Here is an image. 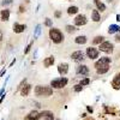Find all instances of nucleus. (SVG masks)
<instances>
[{"label":"nucleus","instance_id":"f257e3e1","mask_svg":"<svg viewBox=\"0 0 120 120\" xmlns=\"http://www.w3.org/2000/svg\"><path fill=\"white\" fill-rule=\"evenodd\" d=\"M49 38L53 41V43L59 45V43H61L64 41V35H63V33L60 31L59 29L52 26L51 29H49Z\"/></svg>","mask_w":120,"mask_h":120},{"label":"nucleus","instance_id":"f03ea898","mask_svg":"<svg viewBox=\"0 0 120 120\" xmlns=\"http://www.w3.org/2000/svg\"><path fill=\"white\" fill-rule=\"evenodd\" d=\"M53 94V88L52 86H46V85H37L35 88V95L40 97H48Z\"/></svg>","mask_w":120,"mask_h":120},{"label":"nucleus","instance_id":"7ed1b4c3","mask_svg":"<svg viewBox=\"0 0 120 120\" xmlns=\"http://www.w3.org/2000/svg\"><path fill=\"white\" fill-rule=\"evenodd\" d=\"M68 82V79L66 77H60V78H55L51 82V86L54 89H63L64 86H66Z\"/></svg>","mask_w":120,"mask_h":120},{"label":"nucleus","instance_id":"20e7f679","mask_svg":"<svg viewBox=\"0 0 120 120\" xmlns=\"http://www.w3.org/2000/svg\"><path fill=\"white\" fill-rule=\"evenodd\" d=\"M113 48H114L113 43H111L109 41H103L101 45H100L98 51H101L103 53H112L113 52Z\"/></svg>","mask_w":120,"mask_h":120},{"label":"nucleus","instance_id":"39448f33","mask_svg":"<svg viewBox=\"0 0 120 120\" xmlns=\"http://www.w3.org/2000/svg\"><path fill=\"white\" fill-rule=\"evenodd\" d=\"M86 56L90 59V60H95L96 58H98V49L95 48V47H88L86 48Z\"/></svg>","mask_w":120,"mask_h":120},{"label":"nucleus","instance_id":"423d86ee","mask_svg":"<svg viewBox=\"0 0 120 120\" xmlns=\"http://www.w3.org/2000/svg\"><path fill=\"white\" fill-rule=\"evenodd\" d=\"M111 58H108V56H102V58H100L95 63V67L98 68V67H102V66H107L111 64Z\"/></svg>","mask_w":120,"mask_h":120},{"label":"nucleus","instance_id":"0eeeda50","mask_svg":"<svg viewBox=\"0 0 120 120\" xmlns=\"http://www.w3.org/2000/svg\"><path fill=\"white\" fill-rule=\"evenodd\" d=\"M86 23H88V19H86L85 15H78L75 18V25L76 26H82V25H85Z\"/></svg>","mask_w":120,"mask_h":120},{"label":"nucleus","instance_id":"6e6552de","mask_svg":"<svg viewBox=\"0 0 120 120\" xmlns=\"http://www.w3.org/2000/svg\"><path fill=\"white\" fill-rule=\"evenodd\" d=\"M71 59L75 60V61H77V63L82 61V60L84 59V53H83V51H75V52L71 54Z\"/></svg>","mask_w":120,"mask_h":120},{"label":"nucleus","instance_id":"1a4fd4ad","mask_svg":"<svg viewBox=\"0 0 120 120\" xmlns=\"http://www.w3.org/2000/svg\"><path fill=\"white\" fill-rule=\"evenodd\" d=\"M77 75H82V76H88L89 75V67L86 65H79L76 68Z\"/></svg>","mask_w":120,"mask_h":120},{"label":"nucleus","instance_id":"9d476101","mask_svg":"<svg viewBox=\"0 0 120 120\" xmlns=\"http://www.w3.org/2000/svg\"><path fill=\"white\" fill-rule=\"evenodd\" d=\"M40 119H41V114H40L38 112H36V111L30 112V113L24 118V120H40Z\"/></svg>","mask_w":120,"mask_h":120},{"label":"nucleus","instance_id":"9b49d317","mask_svg":"<svg viewBox=\"0 0 120 120\" xmlns=\"http://www.w3.org/2000/svg\"><path fill=\"white\" fill-rule=\"evenodd\" d=\"M58 72L61 75V76L66 75V73L68 72V64H66V63L59 64V65H58Z\"/></svg>","mask_w":120,"mask_h":120},{"label":"nucleus","instance_id":"f8f14e48","mask_svg":"<svg viewBox=\"0 0 120 120\" xmlns=\"http://www.w3.org/2000/svg\"><path fill=\"white\" fill-rule=\"evenodd\" d=\"M25 29H26V25H25V24H19V23H15V24H13V31H15L16 34L23 33Z\"/></svg>","mask_w":120,"mask_h":120},{"label":"nucleus","instance_id":"ddd939ff","mask_svg":"<svg viewBox=\"0 0 120 120\" xmlns=\"http://www.w3.org/2000/svg\"><path fill=\"white\" fill-rule=\"evenodd\" d=\"M112 86L115 89V90H119L120 89V73H116L112 81Z\"/></svg>","mask_w":120,"mask_h":120},{"label":"nucleus","instance_id":"4468645a","mask_svg":"<svg viewBox=\"0 0 120 120\" xmlns=\"http://www.w3.org/2000/svg\"><path fill=\"white\" fill-rule=\"evenodd\" d=\"M40 114H41V118H43L45 120H53L54 119V114L52 112H49V111H43Z\"/></svg>","mask_w":120,"mask_h":120},{"label":"nucleus","instance_id":"2eb2a0df","mask_svg":"<svg viewBox=\"0 0 120 120\" xmlns=\"http://www.w3.org/2000/svg\"><path fill=\"white\" fill-rule=\"evenodd\" d=\"M91 19L93 22H96V23L101 21V15H100L98 10H93L91 11Z\"/></svg>","mask_w":120,"mask_h":120},{"label":"nucleus","instance_id":"dca6fc26","mask_svg":"<svg viewBox=\"0 0 120 120\" xmlns=\"http://www.w3.org/2000/svg\"><path fill=\"white\" fill-rule=\"evenodd\" d=\"M0 17H1V21L3 22H7L8 19H10V10H7V8L3 10V11L0 12Z\"/></svg>","mask_w":120,"mask_h":120},{"label":"nucleus","instance_id":"f3484780","mask_svg":"<svg viewBox=\"0 0 120 120\" xmlns=\"http://www.w3.org/2000/svg\"><path fill=\"white\" fill-rule=\"evenodd\" d=\"M86 41H88V38H86L85 35H79V36H77V37L75 38V42H76L77 45H85Z\"/></svg>","mask_w":120,"mask_h":120},{"label":"nucleus","instance_id":"a211bd4d","mask_svg":"<svg viewBox=\"0 0 120 120\" xmlns=\"http://www.w3.org/2000/svg\"><path fill=\"white\" fill-rule=\"evenodd\" d=\"M54 61H55L54 56L51 55V56H48V58H46V59L43 60V65H45V67H49V66H52V65L54 64Z\"/></svg>","mask_w":120,"mask_h":120},{"label":"nucleus","instance_id":"6ab92c4d","mask_svg":"<svg viewBox=\"0 0 120 120\" xmlns=\"http://www.w3.org/2000/svg\"><path fill=\"white\" fill-rule=\"evenodd\" d=\"M30 90H31V85H30V84H25V85L21 89V95H22V96H28L29 93H30Z\"/></svg>","mask_w":120,"mask_h":120},{"label":"nucleus","instance_id":"aec40b11","mask_svg":"<svg viewBox=\"0 0 120 120\" xmlns=\"http://www.w3.org/2000/svg\"><path fill=\"white\" fill-rule=\"evenodd\" d=\"M120 31V26L116 25V24H111L109 25V29H108V34H115V33H119Z\"/></svg>","mask_w":120,"mask_h":120},{"label":"nucleus","instance_id":"412c9836","mask_svg":"<svg viewBox=\"0 0 120 120\" xmlns=\"http://www.w3.org/2000/svg\"><path fill=\"white\" fill-rule=\"evenodd\" d=\"M94 3H95V5H96L98 11H101V12H105L106 11V5L103 3H101L100 0H94Z\"/></svg>","mask_w":120,"mask_h":120},{"label":"nucleus","instance_id":"4be33fe9","mask_svg":"<svg viewBox=\"0 0 120 120\" xmlns=\"http://www.w3.org/2000/svg\"><path fill=\"white\" fill-rule=\"evenodd\" d=\"M108 70H109V65H107V66H102V67H98V68H96V71H97L98 75H105V73L108 72Z\"/></svg>","mask_w":120,"mask_h":120},{"label":"nucleus","instance_id":"5701e85b","mask_svg":"<svg viewBox=\"0 0 120 120\" xmlns=\"http://www.w3.org/2000/svg\"><path fill=\"white\" fill-rule=\"evenodd\" d=\"M78 11H79V8L77 6H70L67 8V13L68 15H76V13H78Z\"/></svg>","mask_w":120,"mask_h":120},{"label":"nucleus","instance_id":"b1692460","mask_svg":"<svg viewBox=\"0 0 120 120\" xmlns=\"http://www.w3.org/2000/svg\"><path fill=\"white\" fill-rule=\"evenodd\" d=\"M103 41H105V37L103 36H96L93 40V45H101Z\"/></svg>","mask_w":120,"mask_h":120},{"label":"nucleus","instance_id":"393cba45","mask_svg":"<svg viewBox=\"0 0 120 120\" xmlns=\"http://www.w3.org/2000/svg\"><path fill=\"white\" fill-rule=\"evenodd\" d=\"M40 34H41V25H36V28H35V34H34V37L35 38H37L38 36H40Z\"/></svg>","mask_w":120,"mask_h":120},{"label":"nucleus","instance_id":"a878e982","mask_svg":"<svg viewBox=\"0 0 120 120\" xmlns=\"http://www.w3.org/2000/svg\"><path fill=\"white\" fill-rule=\"evenodd\" d=\"M76 30H78L75 25H66V31L67 33H75Z\"/></svg>","mask_w":120,"mask_h":120},{"label":"nucleus","instance_id":"bb28decb","mask_svg":"<svg viewBox=\"0 0 120 120\" xmlns=\"http://www.w3.org/2000/svg\"><path fill=\"white\" fill-rule=\"evenodd\" d=\"M45 25H46V26H49V28H52V26H53V22H52V19H51V18H46V21H45Z\"/></svg>","mask_w":120,"mask_h":120},{"label":"nucleus","instance_id":"cd10ccee","mask_svg":"<svg viewBox=\"0 0 120 120\" xmlns=\"http://www.w3.org/2000/svg\"><path fill=\"white\" fill-rule=\"evenodd\" d=\"M89 83H90V78H83L82 81H81V83H79V84H82V85L84 86V85H88Z\"/></svg>","mask_w":120,"mask_h":120},{"label":"nucleus","instance_id":"c85d7f7f","mask_svg":"<svg viewBox=\"0 0 120 120\" xmlns=\"http://www.w3.org/2000/svg\"><path fill=\"white\" fill-rule=\"evenodd\" d=\"M75 91L76 93H79V91H82V90H83V85L82 84H77V85H75Z\"/></svg>","mask_w":120,"mask_h":120},{"label":"nucleus","instance_id":"c756f323","mask_svg":"<svg viewBox=\"0 0 120 120\" xmlns=\"http://www.w3.org/2000/svg\"><path fill=\"white\" fill-rule=\"evenodd\" d=\"M31 46H33V41H31V42H30V43L28 45L26 49H25V51H24V54H28V53H29V51H30V48H31Z\"/></svg>","mask_w":120,"mask_h":120},{"label":"nucleus","instance_id":"7c9ffc66","mask_svg":"<svg viewBox=\"0 0 120 120\" xmlns=\"http://www.w3.org/2000/svg\"><path fill=\"white\" fill-rule=\"evenodd\" d=\"M1 4H3L4 6H5V5H10V4H12V0H4Z\"/></svg>","mask_w":120,"mask_h":120},{"label":"nucleus","instance_id":"2f4dec72","mask_svg":"<svg viewBox=\"0 0 120 120\" xmlns=\"http://www.w3.org/2000/svg\"><path fill=\"white\" fill-rule=\"evenodd\" d=\"M54 16H55L56 18H60V17H61V12H60V11H55Z\"/></svg>","mask_w":120,"mask_h":120},{"label":"nucleus","instance_id":"473e14b6","mask_svg":"<svg viewBox=\"0 0 120 120\" xmlns=\"http://www.w3.org/2000/svg\"><path fill=\"white\" fill-rule=\"evenodd\" d=\"M115 42H120V33L115 35Z\"/></svg>","mask_w":120,"mask_h":120},{"label":"nucleus","instance_id":"72a5a7b5","mask_svg":"<svg viewBox=\"0 0 120 120\" xmlns=\"http://www.w3.org/2000/svg\"><path fill=\"white\" fill-rule=\"evenodd\" d=\"M24 11H25V8H24V6H23V5H21V6H19V12L22 13V12H24Z\"/></svg>","mask_w":120,"mask_h":120},{"label":"nucleus","instance_id":"f704fd0d","mask_svg":"<svg viewBox=\"0 0 120 120\" xmlns=\"http://www.w3.org/2000/svg\"><path fill=\"white\" fill-rule=\"evenodd\" d=\"M86 109H88V112H89V113H93V108H91V107H89V106H88Z\"/></svg>","mask_w":120,"mask_h":120},{"label":"nucleus","instance_id":"c9c22d12","mask_svg":"<svg viewBox=\"0 0 120 120\" xmlns=\"http://www.w3.org/2000/svg\"><path fill=\"white\" fill-rule=\"evenodd\" d=\"M5 72H6V70L4 68V70H1V71H0V77H1L3 75H5Z\"/></svg>","mask_w":120,"mask_h":120},{"label":"nucleus","instance_id":"e433bc0d","mask_svg":"<svg viewBox=\"0 0 120 120\" xmlns=\"http://www.w3.org/2000/svg\"><path fill=\"white\" fill-rule=\"evenodd\" d=\"M116 21H118V22H120V15H118V16H116Z\"/></svg>","mask_w":120,"mask_h":120},{"label":"nucleus","instance_id":"4c0bfd02","mask_svg":"<svg viewBox=\"0 0 120 120\" xmlns=\"http://www.w3.org/2000/svg\"><path fill=\"white\" fill-rule=\"evenodd\" d=\"M4 90H5V88H3L1 90H0V95H1V94H3V91H4Z\"/></svg>","mask_w":120,"mask_h":120},{"label":"nucleus","instance_id":"58836bf2","mask_svg":"<svg viewBox=\"0 0 120 120\" xmlns=\"http://www.w3.org/2000/svg\"><path fill=\"white\" fill-rule=\"evenodd\" d=\"M86 120H94V119H91V118H89V119H86Z\"/></svg>","mask_w":120,"mask_h":120},{"label":"nucleus","instance_id":"ea45409f","mask_svg":"<svg viewBox=\"0 0 120 120\" xmlns=\"http://www.w3.org/2000/svg\"><path fill=\"white\" fill-rule=\"evenodd\" d=\"M53 120H60V119H53Z\"/></svg>","mask_w":120,"mask_h":120},{"label":"nucleus","instance_id":"a19ab883","mask_svg":"<svg viewBox=\"0 0 120 120\" xmlns=\"http://www.w3.org/2000/svg\"><path fill=\"white\" fill-rule=\"evenodd\" d=\"M67 1H71V0H67Z\"/></svg>","mask_w":120,"mask_h":120}]
</instances>
